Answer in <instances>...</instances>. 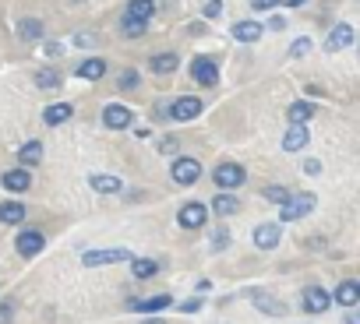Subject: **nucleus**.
Returning <instances> with one entry per match:
<instances>
[{
    "label": "nucleus",
    "instance_id": "9",
    "mask_svg": "<svg viewBox=\"0 0 360 324\" xmlns=\"http://www.w3.org/2000/svg\"><path fill=\"white\" fill-rule=\"evenodd\" d=\"M134 123V109L131 106H124V102H106L103 106V127H110V130H127Z\"/></svg>",
    "mask_w": 360,
    "mask_h": 324
},
{
    "label": "nucleus",
    "instance_id": "15",
    "mask_svg": "<svg viewBox=\"0 0 360 324\" xmlns=\"http://www.w3.org/2000/svg\"><path fill=\"white\" fill-rule=\"evenodd\" d=\"M332 303L353 310V306L360 303V278H342V282H335V289H332Z\"/></svg>",
    "mask_w": 360,
    "mask_h": 324
},
{
    "label": "nucleus",
    "instance_id": "49",
    "mask_svg": "<svg viewBox=\"0 0 360 324\" xmlns=\"http://www.w3.org/2000/svg\"><path fill=\"white\" fill-rule=\"evenodd\" d=\"M75 4H78V0H75Z\"/></svg>",
    "mask_w": 360,
    "mask_h": 324
},
{
    "label": "nucleus",
    "instance_id": "34",
    "mask_svg": "<svg viewBox=\"0 0 360 324\" xmlns=\"http://www.w3.org/2000/svg\"><path fill=\"white\" fill-rule=\"evenodd\" d=\"M311 46H314V43H311L307 36H300V39H293V46H290V57H293V60H300V57H307V53H311Z\"/></svg>",
    "mask_w": 360,
    "mask_h": 324
},
{
    "label": "nucleus",
    "instance_id": "22",
    "mask_svg": "<svg viewBox=\"0 0 360 324\" xmlns=\"http://www.w3.org/2000/svg\"><path fill=\"white\" fill-rule=\"evenodd\" d=\"M15 32H18V39H22V43H39V39H43V32H46V25H43L39 18H18Z\"/></svg>",
    "mask_w": 360,
    "mask_h": 324
},
{
    "label": "nucleus",
    "instance_id": "42",
    "mask_svg": "<svg viewBox=\"0 0 360 324\" xmlns=\"http://www.w3.org/2000/svg\"><path fill=\"white\" fill-rule=\"evenodd\" d=\"M159 151H162V155H166V151H176V137H162V141H159Z\"/></svg>",
    "mask_w": 360,
    "mask_h": 324
},
{
    "label": "nucleus",
    "instance_id": "12",
    "mask_svg": "<svg viewBox=\"0 0 360 324\" xmlns=\"http://www.w3.org/2000/svg\"><path fill=\"white\" fill-rule=\"evenodd\" d=\"M300 306H304V313H325L328 306H332V292L325 289V285H307L304 289V296H300Z\"/></svg>",
    "mask_w": 360,
    "mask_h": 324
},
{
    "label": "nucleus",
    "instance_id": "48",
    "mask_svg": "<svg viewBox=\"0 0 360 324\" xmlns=\"http://www.w3.org/2000/svg\"><path fill=\"white\" fill-rule=\"evenodd\" d=\"M356 53H360V36H356Z\"/></svg>",
    "mask_w": 360,
    "mask_h": 324
},
{
    "label": "nucleus",
    "instance_id": "40",
    "mask_svg": "<svg viewBox=\"0 0 360 324\" xmlns=\"http://www.w3.org/2000/svg\"><path fill=\"white\" fill-rule=\"evenodd\" d=\"M304 173H307V177H318V173H321V162H318V158H307V162H304Z\"/></svg>",
    "mask_w": 360,
    "mask_h": 324
},
{
    "label": "nucleus",
    "instance_id": "19",
    "mask_svg": "<svg viewBox=\"0 0 360 324\" xmlns=\"http://www.w3.org/2000/svg\"><path fill=\"white\" fill-rule=\"evenodd\" d=\"M106 71H110V64H106L103 57H85V60L75 67V74H78L82 81H99V78H106Z\"/></svg>",
    "mask_w": 360,
    "mask_h": 324
},
{
    "label": "nucleus",
    "instance_id": "39",
    "mask_svg": "<svg viewBox=\"0 0 360 324\" xmlns=\"http://www.w3.org/2000/svg\"><path fill=\"white\" fill-rule=\"evenodd\" d=\"M283 0H251V8L255 11H272V8H279Z\"/></svg>",
    "mask_w": 360,
    "mask_h": 324
},
{
    "label": "nucleus",
    "instance_id": "33",
    "mask_svg": "<svg viewBox=\"0 0 360 324\" xmlns=\"http://www.w3.org/2000/svg\"><path fill=\"white\" fill-rule=\"evenodd\" d=\"M117 88H120V92H134V88H141V74H138L134 67L120 71V74H117Z\"/></svg>",
    "mask_w": 360,
    "mask_h": 324
},
{
    "label": "nucleus",
    "instance_id": "23",
    "mask_svg": "<svg viewBox=\"0 0 360 324\" xmlns=\"http://www.w3.org/2000/svg\"><path fill=\"white\" fill-rule=\"evenodd\" d=\"M71 116H75V106H71V102H53V106L43 109V123H46V127H60V123H68Z\"/></svg>",
    "mask_w": 360,
    "mask_h": 324
},
{
    "label": "nucleus",
    "instance_id": "24",
    "mask_svg": "<svg viewBox=\"0 0 360 324\" xmlns=\"http://www.w3.org/2000/svg\"><path fill=\"white\" fill-rule=\"evenodd\" d=\"M29 215V208L22 201H0V222L4 226H22Z\"/></svg>",
    "mask_w": 360,
    "mask_h": 324
},
{
    "label": "nucleus",
    "instance_id": "17",
    "mask_svg": "<svg viewBox=\"0 0 360 324\" xmlns=\"http://www.w3.org/2000/svg\"><path fill=\"white\" fill-rule=\"evenodd\" d=\"M0 187H4V191H11V194H25V191L32 187V173H29L25 166H18V170H8V173H0Z\"/></svg>",
    "mask_w": 360,
    "mask_h": 324
},
{
    "label": "nucleus",
    "instance_id": "13",
    "mask_svg": "<svg viewBox=\"0 0 360 324\" xmlns=\"http://www.w3.org/2000/svg\"><path fill=\"white\" fill-rule=\"evenodd\" d=\"M169 306H173L169 292H155V296H145V299H127V310L145 313V317H155L159 310H169Z\"/></svg>",
    "mask_w": 360,
    "mask_h": 324
},
{
    "label": "nucleus",
    "instance_id": "27",
    "mask_svg": "<svg viewBox=\"0 0 360 324\" xmlns=\"http://www.w3.org/2000/svg\"><path fill=\"white\" fill-rule=\"evenodd\" d=\"M32 81H36V88H43V92H57V88L64 85V74H60L57 67H39Z\"/></svg>",
    "mask_w": 360,
    "mask_h": 324
},
{
    "label": "nucleus",
    "instance_id": "43",
    "mask_svg": "<svg viewBox=\"0 0 360 324\" xmlns=\"http://www.w3.org/2000/svg\"><path fill=\"white\" fill-rule=\"evenodd\" d=\"M43 50H46V57H60V53H64V46H60V43H46Z\"/></svg>",
    "mask_w": 360,
    "mask_h": 324
},
{
    "label": "nucleus",
    "instance_id": "44",
    "mask_svg": "<svg viewBox=\"0 0 360 324\" xmlns=\"http://www.w3.org/2000/svg\"><path fill=\"white\" fill-rule=\"evenodd\" d=\"M342 324H360V306H353V310L342 317Z\"/></svg>",
    "mask_w": 360,
    "mask_h": 324
},
{
    "label": "nucleus",
    "instance_id": "4",
    "mask_svg": "<svg viewBox=\"0 0 360 324\" xmlns=\"http://www.w3.org/2000/svg\"><path fill=\"white\" fill-rule=\"evenodd\" d=\"M248 299H251V306L262 310L265 317H290V306H286L279 296H272L269 289H262V285H251V289H248Z\"/></svg>",
    "mask_w": 360,
    "mask_h": 324
},
{
    "label": "nucleus",
    "instance_id": "29",
    "mask_svg": "<svg viewBox=\"0 0 360 324\" xmlns=\"http://www.w3.org/2000/svg\"><path fill=\"white\" fill-rule=\"evenodd\" d=\"M314 113H318V106H314V102H307V99H297V102H290V109H286V120H290V123H307Z\"/></svg>",
    "mask_w": 360,
    "mask_h": 324
},
{
    "label": "nucleus",
    "instance_id": "1",
    "mask_svg": "<svg viewBox=\"0 0 360 324\" xmlns=\"http://www.w3.org/2000/svg\"><path fill=\"white\" fill-rule=\"evenodd\" d=\"M155 15V0H127V8L120 15V32L124 39H141L148 32V22Z\"/></svg>",
    "mask_w": 360,
    "mask_h": 324
},
{
    "label": "nucleus",
    "instance_id": "45",
    "mask_svg": "<svg viewBox=\"0 0 360 324\" xmlns=\"http://www.w3.org/2000/svg\"><path fill=\"white\" fill-rule=\"evenodd\" d=\"M188 32H191V36H205V22H191Z\"/></svg>",
    "mask_w": 360,
    "mask_h": 324
},
{
    "label": "nucleus",
    "instance_id": "11",
    "mask_svg": "<svg viewBox=\"0 0 360 324\" xmlns=\"http://www.w3.org/2000/svg\"><path fill=\"white\" fill-rule=\"evenodd\" d=\"M15 250H18L22 257H39V254L46 250L43 229H22V233L15 236Z\"/></svg>",
    "mask_w": 360,
    "mask_h": 324
},
{
    "label": "nucleus",
    "instance_id": "8",
    "mask_svg": "<svg viewBox=\"0 0 360 324\" xmlns=\"http://www.w3.org/2000/svg\"><path fill=\"white\" fill-rule=\"evenodd\" d=\"M202 113V99L198 95H176L173 102H169V109H166V116L173 120V123H188V120H195Z\"/></svg>",
    "mask_w": 360,
    "mask_h": 324
},
{
    "label": "nucleus",
    "instance_id": "41",
    "mask_svg": "<svg viewBox=\"0 0 360 324\" xmlns=\"http://www.w3.org/2000/svg\"><path fill=\"white\" fill-rule=\"evenodd\" d=\"M269 29H272V32H283V29H286V18H283V15H272V18H269Z\"/></svg>",
    "mask_w": 360,
    "mask_h": 324
},
{
    "label": "nucleus",
    "instance_id": "25",
    "mask_svg": "<svg viewBox=\"0 0 360 324\" xmlns=\"http://www.w3.org/2000/svg\"><path fill=\"white\" fill-rule=\"evenodd\" d=\"M262 32H265V29H262L258 22H251V18H244V22H237V25L230 29V36H233L237 43H258Z\"/></svg>",
    "mask_w": 360,
    "mask_h": 324
},
{
    "label": "nucleus",
    "instance_id": "16",
    "mask_svg": "<svg viewBox=\"0 0 360 324\" xmlns=\"http://www.w3.org/2000/svg\"><path fill=\"white\" fill-rule=\"evenodd\" d=\"M353 39H356V32H353V25H346V22H339V25H332V32L325 36V53H339V50H346V46H353Z\"/></svg>",
    "mask_w": 360,
    "mask_h": 324
},
{
    "label": "nucleus",
    "instance_id": "26",
    "mask_svg": "<svg viewBox=\"0 0 360 324\" xmlns=\"http://www.w3.org/2000/svg\"><path fill=\"white\" fill-rule=\"evenodd\" d=\"M148 67H152V74H173V71L180 67V57H176L173 50H166V53L148 57Z\"/></svg>",
    "mask_w": 360,
    "mask_h": 324
},
{
    "label": "nucleus",
    "instance_id": "46",
    "mask_svg": "<svg viewBox=\"0 0 360 324\" xmlns=\"http://www.w3.org/2000/svg\"><path fill=\"white\" fill-rule=\"evenodd\" d=\"M138 324H169V320H162V317L155 313V317H145V320H138Z\"/></svg>",
    "mask_w": 360,
    "mask_h": 324
},
{
    "label": "nucleus",
    "instance_id": "14",
    "mask_svg": "<svg viewBox=\"0 0 360 324\" xmlns=\"http://www.w3.org/2000/svg\"><path fill=\"white\" fill-rule=\"evenodd\" d=\"M251 240H255L258 250H276L279 240H283V222H262V226H255Z\"/></svg>",
    "mask_w": 360,
    "mask_h": 324
},
{
    "label": "nucleus",
    "instance_id": "30",
    "mask_svg": "<svg viewBox=\"0 0 360 324\" xmlns=\"http://www.w3.org/2000/svg\"><path fill=\"white\" fill-rule=\"evenodd\" d=\"M18 162L29 170V166H39L43 162V141H25L22 148H18Z\"/></svg>",
    "mask_w": 360,
    "mask_h": 324
},
{
    "label": "nucleus",
    "instance_id": "32",
    "mask_svg": "<svg viewBox=\"0 0 360 324\" xmlns=\"http://www.w3.org/2000/svg\"><path fill=\"white\" fill-rule=\"evenodd\" d=\"M230 243H233V233H230L226 226H216V229H212V240H209V250L219 254V250H230Z\"/></svg>",
    "mask_w": 360,
    "mask_h": 324
},
{
    "label": "nucleus",
    "instance_id": "2",
    "mask_svg": "<svg viewBox=\"0 0 360 324\" xmlns=\"http://www.w3.org/2000/svg\"><path fill=\"white\" fill-rule=\"evenodd\" d=\"M212 180H216V187H219L223 194H233L237 187L248 184V170L240 166V162H233V158H223L219 166L212 170Z\"/></svg>",
    "mask_w": 360,
    "mask_h": 324
},
{
    "label": "nucleus",
    "instance_id": "3",
    "mask_svg": "<svg viewBox=\"0 0 360 324\" xmlns=\"http://www.w3.org/2000/svg\"><path fill=\"white\" fill-rule=\"evenodd\" d=\"M169 180L176 187H195L202 180V162L195 155H176L173 166H169Z\"/></svg>",
    "mask_w": 360,
    "mask_h": 324
},
{
    "label": "nucleus",
    "instance_id": "38",
    "mask_svg": "<svg viewBox=\"0 0 360 324\" xmlns=\"http://www.w3.org/2000/svg\"><path fill=\"white\" fill-rule=\"evenodd\" d=\"M71 43H75L78 50H89V46H96V36H92V32H78Z\"/></svg>",
    "mask_w": 360,
    "mask_h": 324
},
{
    "label": "nucleus",
    "instance_id": "28",
    "mask_svg": "<svg viewBox=\"0 0 360 324\" xmlns=\"http://www.w3.org/2000/svg\"><path fill=\"white\" fill-rule=\"evenodd\" d=\"M209 208H212L219 219H230V215H237V212H240V201H237L233 194H223V191H219V194L209 201Z\"/></svg>",
    "mask_w": 360,
    "mask_h": 324
},
{
    "label": "nucleus",
    "instance_id": "10",
    "mask_svg": "<svg viewBox=\"0 0 360 324\" xmlns=\"http://www.w3.org/2000/svg\"><path fill=\"white\" fill-rule=\"evenodd\" d=\"M191 81L202 85V88H212L219 81V64L212 57H195L191 60Z\"/></svg>",
    "mask_w": 360,
    "mask_h": 324
},
{
    "label": "nucleus",
    "instance_id": "7",
    "mask_svg": "<svg viewBox=\"0 0 360 324\" xmlns=\"http://www.w3.org/2000/svg\"><path fill=\"white\" fill-rule=\"evenodd\" d=\"M314 208H318V198H314V194H307V191H304V194H293L290 205L279 208V222H300V219L311 215Z\"/></svg>",
    "mask_w": 360,
    "mask_h": 324
},
{
    "label": "nucleus",
    "instance_id": "20",
    "mask_svg": "<svg viewBox=\"0 0 360 324\" xmlns=\"http://www.w3.org/2000/svg\"><path fill=\"white\" fill-rule=\"evenodd\" d=\"M162 268H166V264H162L159 257H134V261H131V275H134L138 282H148V278H155Z\"/></svg>",
    "mask_w": 360,
    "mask_h": 324
},
{
    "label": "nucleus",
    "instance_id": "6",
    "mask_svg": "<svg viewBox=\"0 0 360 324\" xmlns=\"http://www.w3.org/2000/svg\"><path fill=\"white\" fill-rule=\"evenodd\" d=\"M124 261H134V254H131L127 247H106V250H85V254H82V264H85V268L124 264Z\"/></svg>",
    "mask_w": 360,
    "mask_h": 324
},
{
    "label": "nucleus",
    "instance_id": "47",
    "mask_svg": "<svg viewBox=\"0 0 360 324\" xmlns=\"http://www.w3.org/2000/svg\"><path fill=\"white\" fill-rule=\"evenodd\" d=\"M286 4H290V8H300V4H304V0H286Z\"/></svg>",
    "mask_w": 360,
    "mask_h": 324
},
{
    "label": "nucleus",
    "instance_id": "18",
    "mask_svg": "<svg viewBox=\"0 0 360 324\" xmlns=\"http://www.w3.org/2000/svg\"><path fill=\"white\" fill-rule=\"evenodd\" d=\"M311 144V130L307 123H290L286 134H283V151H304Z\"/></svg>",
    "mask_w": 360,
    "mask_h": 324
},
{
    "label": "nucleus",
    "instance_id": "36",
    "mask_svg": "<svg viewBox=\"0 0 360 324\" xmlns=\"http://www.w3.org/2000/svg\"><path fill=\"white\" fill-rule=\"evenodd\" d=\"M11 320H15V303L0 299V324H11Z\"/></svg>",
    "mask_w": 360,
    "mask_h": 324
},
{
    "label": "nucleus",
    "instance_id": "31",
    "mask_svg": "<svg viewBox=\"0 0 360 324\" xmlns=\"http://www.w3.org/2000/svg\"><path fill=\"white\" fill-rule=\"evenodd\" d=\"M262 198L283 208V205H290V198H293V194H290V187H283V184H269V187H262Z\"/></svg>",
    "mask_w": 360,
    "mask_h": 324
},
{
    "label": "nucleus",
    "instance_id": "5",
    "mask_svg": "<svg viewBox=\"0 0 360 324\" xmlns=\"http://www.w3.org/2000/svg\"><path fill=\"white\" fill-rule=\"evenodd\" d=\"M209 205H202V201H184L176 208V226L180 229H188V233H198L205 222H209Z\"/></svg>",
    "mask_w": 360,
    "mask_h": 324
},
{
    "label": "nucleus",
    "instance_id": "21",
    "mask_svg": "<svg viewBox=\"0 0 360 324\" xmlns=\"http://www.w3.org/2000/svg\"><path fill=\"white\" fill-rule=\"evenodd\" d=\"M89 187H92L96 194H120V191H124V180L113 177V173H92V177H89Z\"/></svg>",
    "mask_w": 360,
    "mask_h": 324
},
{
    "label": "nucleus",
    "instance_id": "35",
    "mask_svg": "<svg viewBox=\"0 0 360 324\" xmlns=\"http://www.w3.org/2000/svg\"><path fill=\"white\" fill-rule=\"evenodd\" d=\"M202 306H205V296H191V299H184V303H176L180 313H198Z\"/></svg>",
    "mask_w": 360,
    "mask_h": 324
},
{
    "label": "nucleus",
    "instance_id": "37",
    "mask_svg": "<svg viewBox=\"0 0 360 324\" xmlns=\"http://www.w3.org/2000/svg\"><path fill=\"white\" fill-rule=\"evenodd\" d=\"M202 15H205L209 22H212V18H219V15H223V0H209V4L202 8Z\"/></svg>",
    "mask_w": 360,
    "mask_h": 324
}]
</instances>
